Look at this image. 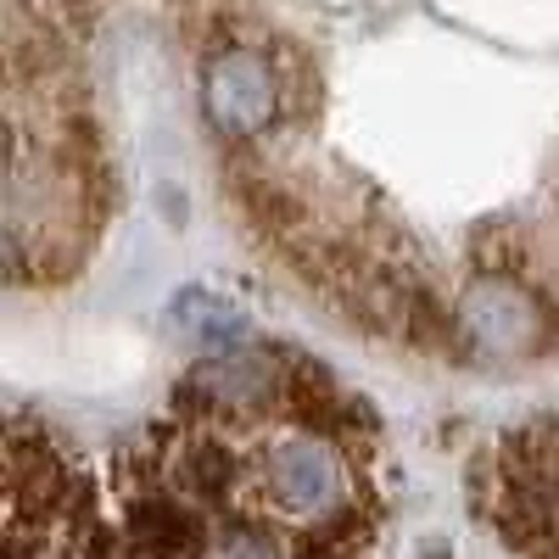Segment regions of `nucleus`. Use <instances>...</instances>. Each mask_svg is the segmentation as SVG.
<instances>
[{
	"instance_id": "1",
	"label": "nucleus",
	"mask_w": 559,
	"mask_h": 559,
	"mask_svg": "<svg viewBox=\"0 0 559 559\" xmlns=\"http://www.w3.org/2000/svg\"><path fill=\"white\" fill-rule=\"evenodd\" d=\"M376 419L292 347L207 353L134 453L118 559H376Z\"/></svg>"
},
{
	"instance_id": "2",
	"label": "nucleus",
	"mask_w": 559,
	"mask_h": 559,
	"mask_svg": "<svg viewBox=\"0 0 559 559\" xmlns=\"http://www.w3.org/2000/svg\"><path fill=\"white\" fill-rule=\"evenodd\" d=\"M297 90L269 39L224 34L202 51V112L229 140H258L292 112Z\"/></svg>"
}]
</instances>
